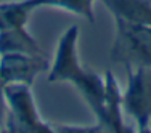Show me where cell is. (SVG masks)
<instances>
[{
    "label": "cell",
    "mask_w": 151,
    "mask_h": 133,
    "mask_svg": "<svg viewBox=\"0 0 151 133\" xmlns=\"http://www.w3.org/2000/svg\"><path fill=\"white\" fill-rule=\"evenodd\" d=\"M27 10L32 13L37 8H56L63 11L77 15L93 23V2L95 0H21Z\"/></svg>",
    "instance_id": "cell-8"
},
{
    "label": "cell",
    "mask_w": 151,
    "mask_h": 133,
    "mask_svg": "<svg viewBox=\"0 0 151 133\" xmlns=\"http://www.w3.org/2000/svg\"><path fill=\"white\" fill-rule=\"evenodd\" d=\"M148 128H150V133H151V120H150V125H148Z\"/></svg>",
    "instance_id": "cell-12"
},
{
    "label": "cell",
    "mask_w": 151,
    "mask_h": 133,
    "mask_svg": "<svg viewBox=\"0 0 151 133\" xmlns=\"http://www.w3.org/2000/svg\"><path fill=\"white\" fill-rule=\"evenodd\" d=\"M114 37L111 58L116 63L132 67L151 69V26L135 24L114 18Z\"/></svg>",
    "instance_id": "cell-3"
},
{
    "label": "cell",
    "mask_w": 151,
    "mask_h": 133,
    "mask_svg": "<svg viewBox=\"0 0 151 133\" xmlns=\"http://www.w3.org/2000/svg\"><path fill=\"white\" fill-rule=\"evenodd\" d=\"M50 69V63L44 55L5 53L0 55V80L6 84L32 85L35 75Z\"/></svg>",
    "instance_id": "cell-5"
},
{
    "label": "cell",
    "mask_w": 151,
    "mask_h": 133,
    "mask_svg": "<svg viewBox=\"0 0 151 133\" xmlns=\"http://www.w3.org/2000/svg\"><path fill=\"white\" fill-rule=\"evenodd\" d=\"M6 120V101H5V96H3V90L0 88V128L5 125Z\"/></svg>",
    "instance_id": "cell-10"
},
{
    "label": "cell",
    "mask_w": 151,
    "mask_h": 133,
    "mask_svg": "<svg viewBox=\"0 0 151 133\" xmlns=\"http://www.w3.org/2000/svg\"><path fill=\"white\" fill-rule=\"evenodd\" d=\"M5 53H27L44 55L34 37L24 27H10L0 31V55Z\"/></svg>",
    "instance_id": "cell-7"
},
{
    "label": "cell",
    "mask_w": 151,
    "mask_h": 133,
    "mask_svg": "<svg viewBox=\"0 0 151 133\" xmlns=\"http://www.w3.org/2000/svg\"><path fill=\"white\" fill-rule=\"evenodd\" d=\"M56 133H108L101 124L92 125V127H76V125H53Z\"/></svg>",
    "instance_id": "cell-9"
},
{
    "label": "cell",
    "mask_w": 151,
    "mask_h": 133,
    "mask_svg": "<svg viewBox=\"0 0 151 133\" xmlns=\"http://www.w3.org/2000/svg\"><path fill=\"white\" fill-rule=\"evenodd\" d=\"M2 90L6 101L5 125L13 133H56L55 127L40 117L29 85L6 84Z\"/></svg>",
    "instance_id": "cell-2"
},
{
    "label": "cell",
    "mask_w": 151,
    "mask_h": 133,
    "mask_svg": "<svg viewBox=\"0 0 151 133\" xmlns=\"http://www.w3.org/2000/svg\"><path fill=\"white\" fill-rule=\"evenodd\" d=\"M3 87V84H2V80H0V88H2Z\"/></svg>",
    "instance_id": "cell-13"
},
{
    "label": "cell",
    "mask_w": 151,
    "mask_h": 133,
    "mask_svg": "<svg viewBox=\"0 0 151 133\" xmlns=\"http://www.w3.org/2000/svg\"><path fill=\"white\" fill-rule=\"evenodd\" d=\"M113 18L151 26V3L148 0H101Z\"/></svg>",
    "instance_id": "cell-6"
},
{
    "label": "cell",
    "mask_w": 151,
    "mask_h": 133,
    "mask_svg": "<svg viewBox=\"0 0 151 133\" xmlns=\"http://www.w3.org/2000/svg\"><path fill=\"white\" fill-rule=\"evenodd\" d=\"M127 88L122 93L125 117L135 120L137 132L148 128L151 120V69L125 66Z\"/></svg>",
    "instance_id": "cell-4"
},
{
    "label": "cell",
    "mask_w": 151,
    "mask_h": 133,
    "mask_svg": "<svg viewBox=\"0 0 151 133\" xmlns=\"http://www.w3.org/2000/svg\"><path fill=\"white\" fill-rule=\"evenodd\" d=\"M79 27L71 26L60 37L55 50V58L50 66L48 82L50 84H66L74 85L81 93L85 103L90 106L95 117L101 120L106 109V79L92 71L82 67L77 53Z\"/></svg>",
    "instance_id": "cell-1"
},
{
    "label": "cell",
    "mask_w": 151,
    "mask_h": 133,
    "mask_svg": "<svg viewBox=\"0 0 151 133\" xmlns=\"http://www.w3.org/2000/svg\"><path fill=\"white\" fill-rule=\"evenodd\" d=\"M0 133H13L12 130H10V128L8 127H6V125H3V127L2 128H0Z\"/></svg>",
    "instance_id": "cell-11"
}]
</instances>
